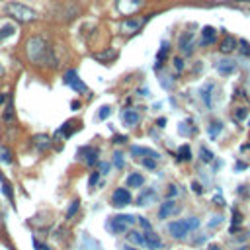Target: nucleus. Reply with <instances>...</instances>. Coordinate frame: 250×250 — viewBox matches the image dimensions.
<instances>
[{
	"label": "nucleus",
	"instance_id": "1",
	"mask_svg": "<svg viewBox=\"0 0 250 250\" xmlns=\"http://www.w3.org/2000/svg\"><path fill=\"white\" fill-rule=\"evenodd\" d=\"M25 53H27V59H29L31 62H35V64H47V62L55 64V57H53V53H51L49 43H47L43 37H39V35H35V37H31V39L27 41Z\"/></svg>",
	"mask_w": 250,
	"mask_h": 250
},
{
	"label": "nucleus",
	"instance_id": "2",
	"mask_svg": "<svg viewBox=\"0 0 250 250\" xmlns=\"http://www.w3.org/2000/svg\"><path fill=\"white\" fill-rule=\"evenodd\" d=\"M6 14L10 18H14L16 21H20V23H27V21H33L37 18V14L29 6L21 4V2H10L6 6Z\"/></svg>",
	"mask_w": 250,
	"mask_h": 250
},
{
	"label": "nucleus",
	"instance_id": "3",
	"mask_svg": "<svg viewBox=\"0 0 250 250\" xmlns=\"http://www.w3.org/2000/svg\"><path fill=\"white\" fill-rule=\"evenodd\" d=\"M199 227V219L197 217H189V219H180L168 225V230L174 238H184L189 230H195Z\"/></svg>",
	"mask_w": 250,
	"mask_h": 250
},
{
	"label": "nucleus",
	"instance_id": "4",
	"mask_svg": "<svg viewBox=\"0 0 250 250\" xmlns=\"http://www.w3.org/2000/svg\"><path fill=\"white\" fill-rule=\"evenodd\" d=\"M135 221H137V219H135L133 215H115V217H111V219L107 221L105 227H107L113 234H121V232H125V230H129Z\"/></svg>",
	"mask_w": 250,
	"mask_h": 250
},
{
	"label": "nucleus",
	"instance_id": "5",
	"mask_svg": "<svg viewBox=\"0 0 250 250\" xmlns=\"http://www.w3.org/2000/svg\"><path fill=\"white\" fill-rule=\"evenodd\" d=\"M195 47V33L193 31H184L178 39V49L182 55H191Z\"/></svg>",
	"mask_w": 250,
	"mask_h": 250
},
{
	"label": "nucleus",
	"instance_id": "6",
	"mask_svg": "<svg viewBox=\"0 0 250 250\" xmlns=\"http://www.w3.org/2000/svg\"><path fill=\"white\" fill-rule=\"evenodd\" d=\"M143 6V0H117V10L123 14V16H131V14H137Z\"/></svg>",
	"mask_w": 250,
	"mask_h": 250
},
{
	"label": "nucleus",
	"instance_id": "7",
	"mask_svg": "<svg viewBox=\"0 0 250 250\" xmlns=\"http://www.w3.org/2000/svg\"><path fill=\"white\" fill-rule=\"evenodd\" d=\"M129 203H131V193H129V189L117 188V189L113 191V195H111V205H113V207H125V205H129Z\"/></svg>",
	"mask_w": 250,
	"mask_h": 250
},
{
	"label": "nucleus",
	"instance_id": "8",
	"mask_svg": "<svg viewBox=\"0 0 250 250\" xmlns=\"http://www.w3.org/2000/svg\"><path fill=\"white\" fill-rule=\"evenodd\" d=\"M64 82H66L72 90H76V92H88V86L78 78V72H76V70H68V72L64 74Z\"/></svg>",
	"mask_w": 250,
	"mask_h": 250
},
{
	"label": "nucleus",
	"instance_id": "9",
	"mask_svg": "<svg viewBox=\"0 0 250 250\" xmlns=\"http://www.w3.org/2000/svg\"><path fill=\"white\" fill-rule=\"evenodd\" d=\"M178 211H180L178 203H176L174 199H166V201L160 205V209H158V219H168V217L176 215Z\"/></svg>",
	"mask_w": 250,
	"mask_h": 250
},
{
	"label": "nucleus",
	"instance_id": "10",
	"mask_svg": "<svg viewBox=\"0 0 250 250\" xmlns=\"http://www.w3.org/2000/svg\"><path fill=\"white\" fill-rule=\"evenodd\" d=\"M145 23V18H127L121 23V31L123 33H137Z\"/></svg>",
	"mask_w": 250,
	"mask_h": 250
},
{
	"label": "nucleus",
	"instance_id": "11",
	"mask_svg": "<svg viewBox=\"0 0 250 250\" xmlns=\"http://www.w3.org/2000/svg\"><path fill=\"white\" fill-rule=\"evenodd\" d=\"M143 234H145V246H146V248H150V250H158V248L162 246L160 236H158L156 232H152V229H150V230H145Z\"/></svg>",
	"mask_w": 250,
	"mask_h": 250
},
{
	"label": "nucleus",
	"instance_id": "12",
	"mask_svg": "<svg viewBox=\"0 0 250 250\" xmlns=\"http://www.w3.org/2000/svg\"><path fill=\"white\" fill-rule=\"evenodd\" d=\"M76 154H78L80 158H84L86 164H94V162H96V156H98V150L92 148V146H82V148H78Z\"/></svg>",
	"mask_w": 250,
	"mask_h": 250
},
{
	"label": "nucleus",
	"instance_id": "13",
	"mask_svg": "<svg viewBox=\"0 0 250 250\" xmlns=\"http://www.w3.org/2000/svg\"><path fill=\"white\" fill-rule=\"evenodd\" d=\"M215 39H217V31H215L213 27H209V25L203 27V31H201V41H199V43H201L203 47H207V45H213Z\"/></svg>",
	"mask_w": 250,
	"mask_h": 250
},
{
	"label": "nucleus",
	"instance_id": "14",
	"mask_svg": "<svg viewBox=\"0 0 250 250\" xmlns=\"http://www.w3.org/2000/svg\"><path fill=\"white\" fill-rule=\"evenodd\" d=\"M236 39L232 37V35H225L223 37V41H221V45H219V49H221V53H225V55H229V53H232L234 49H236Z\"/></svg>",
	"mask_w": 250,
	"mask_h": 250
},
{
	"label": "nucleus",
	"instance_id": "15",
	"mask_svg": "<svg viewBox=\"0 0 250 250\" xmlns=\"http://www.w3.org/2000/svg\"><path fill=\"white\" fill-rule=\"evenodd\" d=\"M234 68H236V62L230 61V59H225V61H219V62H217V70H219V74H223V76L234 72Z\"/></svg>",
	"mask_w": 250,
	"mask_h": 250
},
{
	"label": "nucleus",
	"instance_id": "16",
	"mask_svg": "<svg viewBox=\"0 0 250 250\" xmlns=\"http://www.w3.org/2000/svg\"><path fill=\"white\" fill-rule=\"evenodd\" d=\"M131 154H135V156H143V158H146V156H150V158H158V152L152 150V148H146V146H133V148H131Z\"/></svg>",
	"mask_w": 250,
	"mask_h": 250
},
{
	"label": "nucleus",
	"instance_id": "17",
	"mask_svg": "<svg viewBox=\"0 0 250 250\" xmlns=\"http://www.w3.org/2000/svg\"><path fill=\"white\" fill-rule=\"evenodd\" d=\"M121 117H123V121H125V125H137L139 123V113L135 111V109H125L123 113H121Z\"/></svg>",
	"mask_w": 250,
	"mask_h": 250
},
{
	"label": "nucleus",
	"instance_id": "18",
	"mask_svg": "<svg viewBox=\"0 0 250 250\" xmlns=\"http://www.w3.org/2000/svg\"><path fill=\"white\" fill-rule=\"evenodd\" d=\"M145 184V178L141 174H129L127 176V188H141Z\"/></svg>",
	"mask_w": 250,
	"mask_h": 250
},
{
	"label": "nucleus",
	"instance_id": "19",
	"mask_svg": "<svg viewBox=\"0 0 250 250\" xmlns=\"http://www.w3.org/2000/svg\"><path fill=\"white\" fill-rule=\"evenodd\" d=\"M127 238H129V242H133V244H137V246H145V234L139 232V230H131V232L127 234Z\"/></svg>",
	"mask_w": 250,
	"mask_h": 250
},
{
	"label": "nucleus",
	"instance_id": "20",
	"mask_svg": "<svg viewBox=\"0 0 250 250\" xmlns=\"http://www.w3.org/2000/svg\"><path fill=\"white\" fill-rule=\"evenodd\" d=\"M166 55H168V45H166V43H162V47H160V51H158V55H156L154 68H160V66H162V61L166 59Z\"/></svg>",
	"mask_w": 250,
	"mask_h": 250
},
{
	"label": "nucleus",
	"instance_id": "21",
	"mask_svg": "<svg viewBox=\"0 0 250 250\" xmlns=\"http://www.w3.org/2000/svg\"><path fill=\"white\" fill-rule=\"evenodd\" d=\"M0 182H2V186H4L2 189H4V193H6V197H8L10 201H14V195H12V186H10V182L6 180V176H4L2 172H0Z\"/></svg>",
	"mask_w": 250,
	"mask_h": 250
},
{
	"label": "nucleus",
	"instance_id": "22",
	"mask_svg": "<svg viewBox=\"0 0 250 250\" xmlns=\"http://www.w3.org/2000/svg\"><path fill=\"white\" fill-rule=\"evenodd\" d=\"M49 141H51V139H49L47 135H35V137H33V143H35L39 148H45V146H49Z\"/></svg>",
	"mask_w": 250,
	"mask_h": 250
},
{
	"label": "nucleus",
	"instance_id": "23",
	"mask_svg": "<svg viewBox=\"0 0 250 250\" xmlns=\"http://www.w3.org/2000/svg\"><path fill=\"white\" fill-rule=\"evenodd\" d=\"M213 88H215L213 84H207V86H205V88L201 90V98H203V102H205V105H207V107H211V100H209V92H211Z\"/></svg>",
	"mask_w": 250,
	"mask_h": 250
},
{
	"label": "nucleus",
	"instance_id": "24",
	"mask_svg": "<svg viewBox=\"0 0 250 250\" xmlns=\"http://www.w3.org/2000/svg\"><path fill=\"white\" fill-rule=\"evenodd\" d=\"M178 158H180V160H189V158H191V150H189L188 145L180 146V150H178Z\"/></svg>",
	"mask_w": 250,
	"mask_h": 250
},
{
	"label": "nucleus",
	"instance_id": "25",
	"mask_svg": "<svg viewBox=\"0 0 250 250\" xmlns=\"http://www.w3.org/2000/svg\"><path fill=\"white\" fill-rule=\"evenodd\" d=\"M4 121L6 123H12L14 121V105H12V102L6 105V109H4Z\"/></svg>",
	"mask_w": 250,
	"mask_h": 250
},
{
	"label": "nucleus",
	"instance_id": "26",
	"mask_svg": "<svg viewBox=\"0 0 250 250\" xmlns=\"http://www.w3.org/2000/svg\"><path fill=\"white\" fill-rule=\"evenodd\" d=\"M152 195H154L152 189H146L145 193H141V195H139V205H148V199H150Z\"/></svg>",
	"mask_w": 250,
	"mask_h": 250
},
{
	"label": "nucleus",
	"instance_id": "27",
	"mask_svg": "<svg viewBox=\"0 0 250 250\" xmlns=\"http://www.w3.org/2000/svg\"><path fill=\"white\" fill-rule=\"evenodd\" d=\"M221 129H223V125H221L219 121H213V123H211V127H209V137H211V139H215V137H217V133H219Z\"/></svg>",
	"mask_w": 250,
	"mask_h": 250
},
{
	"label": "nucleus",
	"instance_id": "28",
	"mask_svg": "<svg viewBox=\"0 0 250 250\" xmlns=\"http://www.w3.org/2000/svg\"><path fill=\"white\" fill-rule=\"evenodd\" d=\"M78 207H80V201H78V199H74V201L70 203L68 211H66V219H72V217H74V213L78 211Z\"/></svg>",
	"mask_w": 250,
	"mask_h": 250
},
{
	"label": "nucleus",
	"instance_id": "29",
	"mask_svg": "<svg viewBox=\"0 0 250 250\" xmlns=\"http://www.w3.org/2000/svg\"><path fill=\"white\" fill-rule=\"evenodd\" d=\"M14 33V25H4L2 29H0V43L6 39V37H10Z\"/></svg>",
	"mask_w": 250,
	"mask_h": 250
},
{
	"label": "nucleus",
	"instance_id": "30",
	"mask_svg": "<svg viewBox=\"0 0 250 250\" xmlns=\"http://www.w3.org/2000/svg\"><path fill=\"white\" fill-rule=\"evenodd\" d=\"M0 158L4 160V162H12V152H10V148H6V146H0Z\"/></svg>",
	"mask_w": 250,
	"mask_h": 250
},
{
	"label": "nucleus",
	"instance_id": "31",
	"mask_svg": "<svg viewBox=\"0 0 250 250\" xmlns=\"http://www.w3.org/2000/svg\"><path fill=\"white\" fill-rule=\"evenodd\" d=\"M199 154H201V160H203V162H211V160H213V152H211V150H207L205 146H201V148H199Z\"/></svg>",
	"mask_w": 250,
	"mask_h": 250
},
{
	"label": "nucleus",
	"instance_id": "32",
	"mask_svg": "<svg viewBox=\"0 0 250 250\" xmlns=\"http://www.w3.org/2000/svg\"><path fill=\"white\" fill-rule=\"evenodd\" d=\"M107 115H111V107H109V105H102V107H100L98 117H100V119H105Z\"/></svg>",
	"mask_w": 250,
	"mask_h": 250
},
{
	"label": "nucleus",
	"instance_id": "33",
	"mask_svg": "<svg viewBox=\"0 0 250 250\" xmlns=\"http://www.w3.org/2000/svg\"><path fill=\"white\" fill-rule=\"evenodd\" d=\"M232 217H234V219H232V230H234V229H236V225L242 221V215H240V211H238V209H232Z\"/></svg>",
	"mask_w": 250,
	"mask_h": 250
},
{
	"label": "nucleus",
	"instance_id": "34",
	"mask_svg": "<svg viewBox=\"0 0 250 250\" xmlns=\"http://www.w3.org/2000/svg\"><path fill=\"white\" fill-rule=\"evenodd\" d=\"M113 162H115L117 168H123V154L121 152H115L113 154Z\"/></svg>",
	"mask_w": 250,
	"mask_h": 250
},
{
	"label": "nucleus",
	"instance_id": "35",
	"mask_svg": "<svg viewBox=\"0 0 250 250\" xmlns=\"http://www.w3.org/2000/svg\"><path fill=\"white\" fill-rule=\"evenodd\" d=\"M98 178H100V172H92V176H90V180H88V186L94 188V186L98 184Z\"/></svg>",
	"mask_w": 250,
	"mask_h": 250
},
{
	"label": "nucleus",
	"instance_id": "36",
	"mask_svg": "<svg viewBox=\"0 0 250 250\" xmlns=\"http://www.w3.org/2000/svg\"><path fill=\"white\" fill-rule=\"evenodd\" d=\"M156 158H150V156H146V158H143V164L146 166V168H154L156 166V162H154Z\"/></svg>",
	"mask_w": 250,
	"mask_h": 250
},
{
	"label": "nucleus",
	"instance_id": "37",
	"mask_svg": "<svg viewBox=\"0 0 250 250\" xmlns=\"http://www.w3.org/2000/svg\"><path fill=\"white\" fill-rule=\"evenodd\" d=\"M33 246H35V250H51L47 244H43V242H39L37 238H33Z\"/></svg>",
	"mask_w": 250,
	"mask_h": 250
},
{
	"label": "nucleus",
	"instance_id": "38",
	"mask_svg": "<svg viewBox=\"0 0 250 250\" xmlns=\"http://www.w3.org/2000/svg\"><path fill=\"white\" fill-rule=\"evenodd\" d=\"M139 223H141V227H143L145 230H150V223H148L145 217H139Z\"/></svg>",
	"mask_w": 250,
	"mask_h": 250
},
{
	"label": "nucleus",
	"instance_id": "39",
	"mask_svg": "<svg viewBox=\"0 0 250 250\" xmlns=\"http://www.w3.org/2000/svg\"><path fill=\"white\" fill-rule=\"evenodd\" d=\"M174 66H176V70H182V68H184V61H182L180 57H176V59H174Z\"/></svg>",
	"mask_w": 250,
	"mask_h": 250
},
{
	"label": "nucleus",
	"instance_id": "40",
	"mask_svg": "<svg viewBox=\"0 0 250 250\" xmlns=\"http://www.w3.org/2000/svg\"><path fill=\"white\" fill-rule=\"evenodd\" d=\"M240 47H242L240 51H242L244 55H250V47H248V43H246V41H242V43H240Z\"/></svg>",
	"mask_w": 250,
	"mask_h": 250
},
{
	"label": "nucleus",
	"instance_id": "41",
	"mask_svg": "<svg viewBox=\"0 0 250 250\" xmlns=\"http://www.w3.org/2000/svg\"><path fill=\"white\" fill-rule=\"evenodd\" d=\"M100 170H102V174H107V170H109V164H107V162H102V164H100Z\"/></svg>",
	"mask_w": 250,
	"mask_h": 250
},
{
	"label": "nucleus",
	"instance_id": "42",
	"mask_svg": "<svg viewBox=\"0 0 250 250\" xmlns=\"http://www.w3.org/2000/svg\"><path fill=\"white\" fill-rule=\"evenodd\" d=\"M191 188H193V191H195V193H201V191H203V189H201V186H199L197 182H193V184H191Z\"/></svg>",
	"mask_w": 250,
	"mask_h": 250
},
{
	"label": "nucleus",
	"instance_id": "43",
	"mask_svg": "<svg viewBox=\"0 0 250 250\" xmlns=\"http://www.w3.org/2000/svg\"><path fill=\"white\" fill-rule=\"evenodd\" d=\"M127 141V137H121V135H115V143L117 145H121V143H125Z\"/></svg>",
	"mask_w": 250,
	"mask_h": 250
},
{
	"label": "nucleus",
	"instance_id": "44",
	"mask_svg": "<svg viewBox=\"0 0 250 250\" xmlns=\"http://www.w3.org/2000/svg\"><path fill=\"white\" fill-rule=\"evenodd\" d=\"M176 193H178V189H176V186H170V189H168V195H170V197H174Z\"/></svg>",
	"mask_w": 250,
	"mask_h": 250
},
{
	"label": "nucleus",
	"instance_id": "45",
	"mask_svg": "<svg viewBox=\"0 0 250 250\" xmlns=\"http://www.w3.org/2000/svg\"><path fill=\"white\" fill-rule=\"evenodd\" d=\"M4 100H6V96H4V94H0V104H2Z\"/></svg>",
	"mask_w": 250,
	"mask_h": 250
},
{
	"label": "nucleus",
	"instance_id": "46",
	"mask_svg": "<svg viewBox=\"0 0 250 250\" xmlns=\"http://www.w3.org/2000/svg\"><path fill=\"white\" fill-rule=\"evenodd\" d=\"M123 250H135L133 246H123Z\"/></svg>",
	"mask_w": 250,
	"mask_h": 250
}]
</instances>
